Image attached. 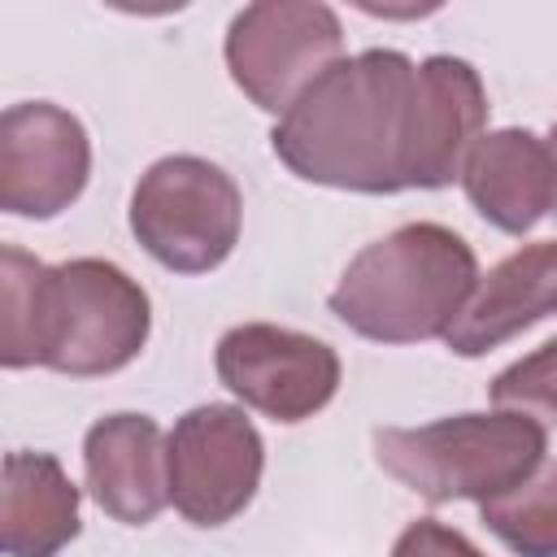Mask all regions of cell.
I'll return each instance as SVG.
<instances>
[{
    "instance_id": "1",
    "label": "cell",
    "mask_w": 557,
    "mask_h": 557,
    "mask_svg": "<svg viewBox=\"0 0 557 557\" xmlns=\"http://www.w3.org/2000/svg\"><path fill=\"white\" fill-rule=\"evenodd\" d=\"M0 292V361L9 370L48 366L57 374L96 379L131 366L148 344V292L104 257L44 265L4 244Z\"/></svg>"
},
{
    "instance_id": "2",
    "label": "cell",
    "mask_w": 557,
    "mask_h": 557,
    "mask_svg": "<svg viewBox=\"0 0 557 557\" xmlns=\"http://www.w3.org/2000/svg\"><path fill=\"white\" fill-rule=\"evenodd\" d=\"M418 65L396 48L339 57L270 131L274 157L305 183L335 191H409V109Z\"/></svg>"
},
{
    "instance_id": "3",
    "label": "cell",
    "mask_w": 557,
    "mask_h": 557,
    "mask_svg": "<svg viewBox=\"0 0 557 557\" xmlns=\"http://www.w3.org/2000/svg\"><path fill=\"white\" fill-rule=\"evenodd\" d=\"M479 287L474 248L440 222H405L366 244L331 292V313L374 344L448 335Z\"/></svg>"
},
{
    "instance_id": "4",
    "label": "cell",
    "mask_w": 557,
    "mask_h": 557,
    "mask_svg": "<svg viewBox=\"0 0 557 557\" xmlns=\"http://www.w3.org/2000/svg\"><path fill=\"white\" fill-rule=\"evenodd\" d=\"M548 453V431L522 409L457 413L426 426H379V466L431 505L496 500L522 487Z\"/></svg>"
},
{
    "instance_id": "5",
    "label": "cell",
    "mask_w": 557,
    "mask_h": 557,
    "mask_svg": "<svg viewBox=\"0 0 557 557\" xmlns=\"http://www.w3.org/2000/svg\"><path fill=\"white\" fill-rule=\"evenodd\" d=\"M244 200L235 178L205 157H161L131 191V231L139 248L174 274L222 265L239 239Z\"/></svg>"
},
{
    "instance_id": "6",
    "label": "cell",
    "mask_w": 557,
    "mask_h": 557,
    "mask_svg": "<svg viewBox=\"0 0 557 557\" xmlns=\"http://www.w3.org/2000/svg\"><path fill=\"white\" fill-rule=\"evenodd\" d=\"M344 57V26L318 0H257L226 26V70L265 113H287L296 96Z\"/></svg>"
},
{
    "instance_id": "7",
    "label": "cell",
    "mask_w": 557,
    "mask_h": 557,
    "mask_svg": "<svg viewBox=\"0 0 557 557\" xmlns=\"http://www.w3.org/2000/svg\"><path fill=\"white\" fill-rule=\"evenodd\" d=\"M265 444L239 405H196L165 435L170 505L191 527H222L257 496Z\"/></svg>"
},
{
    "instance_id": "8",
    "label": "cell",
    "mask_w": 557,
    "mask_h": 557,
    "mask_svg": "<svg viewBox=\"0 0 557 557\" xmlns=\"http://www.w3.org/2000/svg\"><path fill=\"white\" fill-rule=\"evenodd\" d=\"M218 379L248 409L274 422H305L331 405L339 387V357L331 344L274 326L244 322L218 339Z\"/></svg>"
},
{
    "instance_id": "9",
    "label": "cell",
    "mask_w": 557,
    "mask_h": 557,
    "mask_svg": "<svg viewBox=\"0 0 557 557\" xmlns=\"http://www.w3.org/2000/svg\"><path fill=\"white\" fill-rule=\"evenodd\" d=\"M91 174L83 122L52 100L9 104L0 117V209L13 218H57Z\"/></svg>"
},
{
    "instance_id": "10",
    "label": "cell",
    "mask_w": 557,
    "mask_h": 557,
    "mask_svg": "<svg viewBox=\"0 0 557 557\" xmlns=\"http://www.w3.org/2000/svg\"><path fill=\"white\" fill-rule=\"evenodd\" d=\"M487 91L470 61L435 52L418 65L409 109V161L405 183L435 191L461 178L470 148L483 139Z\"/></svg>"
},
{
    "instance_id": "11",
    "label": "cell",
    "mask_w": 557,
    "mask_h": 557,
    "mask_svg": "<svg viewBox=\"0 0 557 557\" xmlns=\"http://www.w3.org/2000/svg\"><path fill=\"white\" fill-rule=\"evenodd\" d=\"M83 470L91 500L126 522L148 527L165 500V435L148 413H109L83 440Z\"/></svg>"
},
{
    "instance_id": "12",
    "label": "cell",
    "mask_w": 557,
    "mask_h": 557,
    "mask_svg": "<svg viewBox=\"0 0 557 557\" xmlns=\"http://www.w3.org/2000/svg\"><path fill=\"white\" fill-rule=\"evenodd\" d=\"M548 313H557V239H535L479 278L444 344L457 357H483Z\"/></svg>"
},
{
    "instance_id": "13",
    "label": "cell",
    "mask_w": 557,
    "mask_h": 557,
    "mask_svg": "<svg viewBox=\"0 0 557 557\" xmlns=\"http://www.w3.org/2000/svg\"><path fill=\"white\" fill-rule=\"evenodd\" d=\"M461 187L483 222L509 235H527L544 213H553L557 196L548 144L522 126L487 131L461 165Z\"/></svg>"
},
{
    "instance_id": "14",
    "label": "cell",
    "mask_w": 557,
    "mask_h": 557,
    "mask_svg": "<svg viewBox=\"0 0 557 557\" xmlns=\"http://www.w3.org/2000/svg\"><path fill=\"white\" fill-rule=\"evenodd\" d=\"M78 487L52 453H9L0 487V535L9 557H57L78 535Z\"/></svg>"
},
{
    "instance_id": "15",
    "label": "cell",
    "mask_w": 557,
    "mask_h": 557,
    "mask_svg": "<svg viewBox=\"0 0 557 557\" xmlns=\"http://www.w3.org/2000/svg\"><path fill=\"white\" fill-rule=\"evenodd\" d=\"M479 518L518 557H557V461L540 466L522 487L483 500Z\"/></svg>"
},
{
    "instance_id": "16",
    "label": "cell",
    "mask_w": 557,
    "mask_h": 557,
    "mask_svg": "<svg viewBox=\"0 0 557 557\" xmlns=\"http://www.w3.org/2000/svg\"><path fill=\"white\" fill-rule=\"evenodd\" d=\"M487 396H492L496 409H522L531 418L540 413V418L557 422V339H548L535 352L505 366L492 379Z\"/></svg>"
},
{
    "instance_id": "17",
    "label": "cell",
    "mask_w": 557,
    "mask_h": 557,
    "mask_svg": "<svg viewBox=\"0 0 557 557\" xmlns=\"http://www.w3.org/2000/svg\"><path fill=\"white\" fill-rule=\"evenodd\" d=\"M392 557H483V553L457 527H444L440 518H418L396 535Z\"/></svg>"
},
{
    "instance_id": "18",
    "label": "cell",
    "mask_w": 557,
    "mask_h": 557,
    "mask_svg": "<svg viewBox=\"0 0 557 557\" xmlns=\"http://www.w3.org/2000/svg\"><path fill=\"white\" fill-rule=\"evenodd\" d=\"M544 144H548V157H553V178H557V126L548 131V139H544ZM553 213H557V196H553Z\"/></svg>"
}]
</instances>
